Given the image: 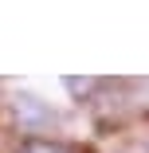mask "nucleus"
<instances>
[{
	"label": "nucleus",
	"mask_w": 149,
	"mask_h": 153,
	"mask_svg": "<svg viewBox=\"0 0 149 153\" xmlns=\"http://www.w3.org/2000/svg\"><path fill=\"white\" fill-rule=\"evenodd\" d=\"M8 114H12V126L27 137H43L47 130L59 126V114L51 110V102H43L39 94H27V90H20L8 102Z\"/></svg>",
	"instance_id": "nucleus-1"
},
{
	"label": "nucleus",
	"mask_w": 149,
	"mask_h": 153,
	"mask_svg": "<svg viewBox=\"0 0 149 153\" xmlns=\"http://www.w3.org/2000/svg\"><path fill=\"white\" fill-rule=\"evenodd\" d=\"M12 153H90V149L71 145V141H59V137H20V145Z\"/></svg>",
	"instance_id": "nucleus-2"
}]
</instances>
